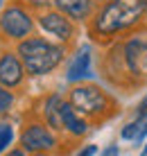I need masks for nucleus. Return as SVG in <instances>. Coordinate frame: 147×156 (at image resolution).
<instances>
[{
  "mask_svg": "<svg viewBox=\"0 0 147 156\" xmlns=\"http://www.w3.org/2000/svg\"><path fill=\"white\" fill-rule=\"evenodd\" d=\"M145 18V0H106L86 23V32L91 41L100 45H111L140 32Z\"/></svg>",
  "mask_w": 147,
  "mask_h": 156,
  "instance_id": "obj_1",
  "label": "nucleus"
},
{
  "mask_svg": "<svg viewBox=\"0 0 147 156\" xmlns=\"http://www.w3.org/2000/svg\"><path fill=\"white\" fill-rule=\"evenodd\" d=\"M100 70L113 86H140L147 79V39L136 32L127 39L111 43Z\"/></svg>",
  "mask_w": 147,
  "mask_h": 156,
  "instance_id": "obj_2",
  "label": "nucleus"
},
{
  "mask_svg": "<svg viewBox=\"0 0 147 156\" xmlns=\"http://www.w3.org/2000/svg\"><path fill=\"white\" fill-rule=\"evenodd\" d=\"M16 52L23 61L27 75L43 77L63 63V59L68 57V45L59 41H48L43 36H30V39L16 43Z\"/></svg>",
  "mask_w": 147,
  "mask_h": 156,
  "instance_id": "obj_3",
  "label": "nucleus"
},
{
  "mask_svg": "<svg viewBox=\"0 0 147 156\" xmlns=\"http://www.w3.org/2000/svg\"><path fill=\"white\" fill-rule=\"evenodd\" d=\"M68 102L86 120H93V122L106 120L116 111L113 98L104 88H100L97 84H75L68 90Z\"/></svg>",
  "mask_w": 147,
  "mask_h": 156,
  "instance_id": "obj_4",
  "label": "nucleus"
},
{
  "mask_svg": "<svg viewBox=\"0 0 147 156\" xmlns=\"http://www.w3.org/2000/svg\"><path fill=\"white\" fill-rule=\"evenodd\" d=\"M36 18L18 0H12L0 12V41L2 43H20L34 34Z\"/></svg>",
  "mask_w": 147,
  "mask_h": 156,
  "instance_id": "obj_5",
  "label": "nucleus"
},
{
  "mask_svg": "<svg viewBox=\"0 0 147 156\" xmlns=\"http://www.w3.org/2000/svg\"><path fill=\"white\" fill-rule=\"evenodd\" d=\"M36 25H39L45 34L54 36L59 43H66V45H70V43L75 41V34H77L75 20H70L66 14H61L54 7L36 14Z\"/></svg>",
  "mask_w": 147,
  "mask_h": 156,
  "instance_id": "obj_6",
  "label": "nucleus"
},
{
  "mask_svg": "<svg viewBox=\"0 0 147 156\" xmlns=\"http://www.w3.org/2000/svg\"><path fill=\"white\" fill-rule=\"evenodd\" d=\"M20 147L30 154L50 152L57 147V136L45 122L32 120V122H25V127L20 129Z\"/></svg>",
  "mask_w": 147,
  "mask_h": 156,
  "instance_id": "obj_7",
  "label": "nucleus"
},
{
  "mask_svg": "<svg viewBox=\"0 0 147 156\" xmlns=\"http://www.w3.org/2000/svg\"><path fill=\"white\" fill-rule=\"evenodd\" d=\"M25 66L20 61L18 52L14 50H2L0 52V84L5 88H16L25 82Z\"/></svg>",
  "mask_w": 147,
  "mask_h": 156,
  "instance_id": "obj_8",
  "label": "nucleus"
},
{
  "mask_svg": "<svg viewBox=\"0 0 147 156\" xmlns=\"http://www.w3.org/2000/svg\"><path fill=\"white\" fill-rule=\"evenodd\" d=\"M52 7L66 14L75 23H88L100 5L95 0H52Z\"/></svg>",
  "mask_w": 147,
  "mask_h": 156,
  "instance_id": "obj_9",
  "label": "nucleus"
},
{
  "mask_svg": "<svg viewBox=\"0 0 147 156\" xmlns=\"http://www.w3.org/2000/svg\"><path fill=\"white\" fill-rule=\"evenodd\" d=\"M93 52H91L88 45L79 48L77 52H75L73 61L68 63V70H66V79L68 82H81V79L86 77H93Z\"/></svg>",
  "mask_w": 147,
  "mask_h": 156,
  "instance_id": "obj_10",
  "label": "nucleus"
},
{
  "mask_svg": "<svg viewBox=\"0 0 147 156\" xmlns=\"http://www.w3.org/2000/svg\"><path fill=\"white\" fill-rule=\"evenodd\" d=\"M61 122H63V131H68L75 138H81L88 131V120L68 100H63V104H61Z\"/></svg>",
  "mask_w": 147,
  "mask_h": 156,
  "instance_id": "obj_11",
  "label": "nucleus"
},
{
  "mask_svg": "<svg viewBox=\"0 0 147 156\" xmlns=\"http://www.w3.org/2000/svg\"><path fill=\"white\" fill-rule=\"evenodd\" d=\"M61 104H63V95L61 93H50L43 100V122L52 129V131H63V122H61Z\"/></svg>",
  "mask_w": 147,
  "mask_h": 156,
  "instance_id": "obj_12",
  "label": "nucleus"
},
{
  "mask_svg": "<svg viewBox=\"0 0 147 156\" xmlns=\"http://www.w3.org/2000/svg\"><path fill=\"white\" fill-rule=\"evenodd\" d=\"M12 104H14V93H12V88H5V86L0 84V115L7 113V111L12 109Z\"/></svg>",
  "mask_w": 147,
  "mask_h": 156,
  "instance_id": "obj_13",
  "label": "nucleus"
},
{
  "mask_svg": "<svg viewBox=\"0 0 147 156\" xmlns=\"http://www.w3.org/2000/svg\"><path fill=\"white\" fill-rule=\"evenodd\" d=\"M140 129H143V120L129 122V125L122 129V138H124V140H136V138H138V133H140Z\"/></svg>",
  "mask_w": 147,
  "mask_h": 156,
  "instance_id": "obj_14",
  "label": "nucleus"
},
{
  "mask_svg": "<svg viewBox=\"0 0 147 156\" xmlns=\"http://www.w3.org/2000/svg\"><path fill=\"white\" fill-rule=\"evenodd\" d=\"M12 140H14V129L9 125H0V152H5L12 145Z\"/></svg>",
  "mask_w": 147,
  "mask_h": 156,
  "instance_id": "obj_15",
  "label": "nucleus"
},
{
  "mask_svg": "<svg viewBox=\"0 0 147 156\" xmlns=\"http://www.w3.org/2000/svg\"><path fill=\"white\" fill-rule=\"evenodd\" d=\"M18 2H23L30 12H45V9H50V5H52V0H18Z\"/></svg>",
  "mask_w": 147,
  "mask_h": 156,
  "instance_id": "obj_16",
  "label": "nucleus"
},
{
  "mask_svg": "<svg viewBox=\"0 0 147 156\" xmlns=\"http://www.w3.org/2000/svg\"><path fill=\"white\" fill-rule=\"evenodd\" d=\"M147 118V95L143 98V102L138 104V111H136V120H145Z\"/></svg>",
  "mask_w": 147,
  "mask_h": 156,
  "instance_id": "obj_17",
  "label": "nucleus"
},
{
  "mask_svg": "<svg viewBox=\"0 0 147 156\" xmlns=\"http://www.w3.org/2000/svg\"><path fill=\"white\" fill-rule=\"evenodd\" d=\"M120 154V149H118V145H109L106 149H102L100 156H118Z\"/></svg>",
  "mask_w": 147,
  "mask_h": 156,
  "instance_id": "obj_18",
  "label": "nucleus"
},
{
  "mask_svg": "<svg viewBox=\"0 0 147 156\" xmlns=\"http://www.w3.org/2000/svg\"><path fill=\"white\" fill-rule=\"evenodd\" d=\"M97 152V149H95V145H88V147H86V149H81V152L77 154V156H93Z\"/></svg>",
  "mask_w": 147,
  "mask_h": 156,
  "instance_id": "obj_19",
  "label": "nucleus"
},
{
  "mask_svg": "<svg viewBox=\"0 0 147 156\" xmlns=\"http://www.w3.org/2000/svg\"><path fill=\"white\" fill-rule=\"evenodd\" d=\"M7 156H27L25 154V149L23 147H16V149H9V154Z\"/></svg>",
  "mask_w": 147,
  "mask_h": 156,
  "instance_id": "obj_20",
  "label": "nucleus"
},
{
  "mask_svg": "<svg viewBox=\"0 0 147 156\" xmlns=\"http://www.w3.org/2000/svg\"><path fill=\"white\" fill-rule=\"evenodd\" d=\"M32 156H52L50 152H39V154H32Z\"/></svg>",
  "mask_w": 147,
  "mask_h": 156,
  "instance_id": "obj_21",
  "label": "nucleus"
},
{
  "mask_svg": "<svg viewBox=\"0 0 147 156\" xmlns=\"http://www.w3.org/2000/svg\"><path fill=\"white\" fill-rule=\"evenodd\" d=\"M140 156H147V143H145V147H143V152H140Z\"/></svg>",
  "mask_w": 147,
  "mask_h": 156,
  "instance_id": "obj_22",
  "label": "nucleus"
},
{
  "mask_svg": "<svg viewBox=\"0 0 147 156\" xmlns=\"http://www.w3.org/2000/svg\"><path fill=\"white\" fill-rule=\"evenodd\" d=\"M95 2H97V5H102V2H106V0H95Z\"/></svg>",
  "mask_w": 147,
  "mask_h": 156,
  "instance_id": "obj_23",
  "label": "nucleus"
},
{
  "mask_svg": "<svg viewBox=\"0 0 147 156\" xmlns=\"http://www.w3.org/2000/svg\"><path fill=\"white\" fill-rule=\"evenodd\" d=\"M145 16H147V0H145Z\"/></svg>",
  "mask_w": 147,
  "mask_h": 156,
  "instance_id": "obj_24",
  "label": "nucleus"
},
{
  "mask_svg": "<svg viewBox=\"0 0 147 156\" xmlns=\"http://www.w3.org/2000/svg\"><path fill=\"white\" fill-rule=\"evenodd\" d=\"M2 5H5V0H0V7H2Z\"/></svg>",
  "mask_w": 147,
  "mask_h": 156,
  "instance_id": "obj_25",
  "label": "nucleus"
}]
</instances>
